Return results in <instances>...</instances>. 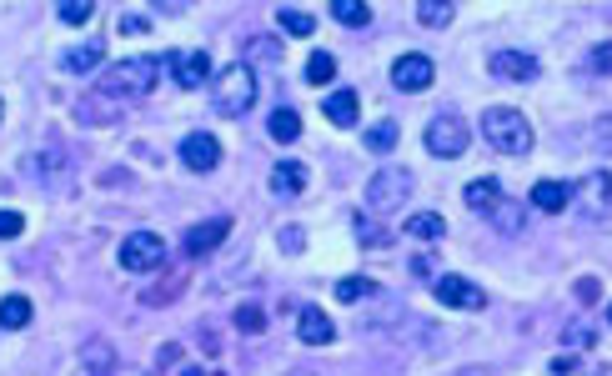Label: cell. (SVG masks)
<instances>
[{
	"instance_id": "1",
	"label": "cell",
	"mask_w": 612,
	"mask_h": 376,
	"mask_svg": "<svg viewBox=\"0 0 612 376\" xmlns=\"http://www.w3.org/2000/svg\"><path fill=\"white\" fill-rule=\"evenodd\" d=\"M156 81H161V56H126V61L106 66V76H101L96 96H101V101H111V106H126V101L151 96V91H156Z\"/></svg>"
},
{
	"instance_id": "2",
	"label": "cell",
	"mask_w": 612,
	"mask_h": 376,
	"mask_svg": "<svg viewBox=\"0 0 612 376\" xmlns=\"http://www.w3.org/2000/svg\"><path fill=\"white\" fill-rule=\"evenodd\" d=\"M482 136L502 156H527L532 151V121L517 106H487L482 111Z\"/></svg>"
},
{
	"instance_id": "3",
	"label": "cell",
	"mask_w": 612,
	"mask_h": 376,
	"mask_svg": "<svg viewBox=\"0 0 612 376\" xmlns=\"http://www.w3.org/2000/svg\"><path fill=\"white\" fill-rule=\"evenodd\" d=\"M211 91H216V111H221V116H246V111L256 106V96H261L256 71H251L246 61L226 66V71L211 81Z\"/></svg>"
},
{
	"instance_id": "4",
	"label": "cell",
	"mask_w": 612,
	"mask_h": 376,
	"mask_svg": "<svg viewBox=\"0 0 612 376\" xmlns=\"http://www.w3.org/2000/svg\"><path fill=\"white\" fill-rule=\"evenodd\" d=\"M121 266H126L131 276H156V271L166 266V241H161L156 231H131V236L121 241Z\"/></svg>"
},
{
	"instance_id": "5",
	"label": "cell",
	"mask_w": 612,
	"mask_h": 376,
	"mask_svg": "<svg viewBox=\"0 0 612 376\" xmlns=\"http://www.w3.org/2000/svg\"><path fill=\"white\" fill-rule=\"evenodd\" d=\"M412 171H402V166H392V171H382V176H372L367 181V206L372 211H382V216H392V211H402L407 206V196H412Z\"/></svg>"
},
{
	"instance_id": "6",
	"label": "cell",
	"mask_w": 612,
	"mask_h": 376,
	"mask_svg": "<svg viewBox=\"0 0 612 376\" xmlns=\"http://www.w3.org/2000/svg\"><path fill=\"white\" fill-rule=\"evenodd\" d=\"M422 141H427V151H432L437 161H457V156L467 151V121H457V116H432Z\"/></svg>"
},
{
	"instance_id": "7",
	"label": "cell",
	"mask_w": 612,
	"mask_h": 376,
	"mask_svg": "<svg viewBox=\"0 0 612 376\" xmlns=\"http://www.w3.org/2000/svg\"><path fill=\"white\" fill-rule=\"evenodd\" d=\"M166 66H171V81H176L181 91H196V86L211 81V56H206V51H171Z\"/></svg>"
},
{
	"instance_id": "8",
	"label": "cell",
	"mask_w": 612,
	"mask_h": 376,
	"mask_svg": "<svg viewBox=\"0 0 612 376\" xmlns=\"http://www.w3.org/2000/svg\"><path fill=\"white\" fill-rule=\"evenodd\" d=\"M181 166L196 171V176L216 171V166H221V141H216L211 131H191V136L181 141Z\"/></svg>"
},
{
	"instance_id": "9",
	"label": "cell",
	"mask_w": 612,
	"mask_h": 376,
	"mask_svg": "<svg viewBox=\"0 0 612 376\" xmlns=\"http://www.w3.org/2000/svg\"><path fill=\"white\" fill-rule=\"evenodd\" d=\"M231 236V216H211V221H196V226H186V236H181V251L186 256H211L221 241Z\"/></svg>"
},
{
	"instance_id": "10",
	"label": "cell",
	"mask_w": 612,
	"mask_h": 376,
	"mask_svg": "<svg viewBox=\"0 0 612 376\" xmlns=\"http://www.w3.org/2000/svg\"><path fill=\"white\" fill-rule=\"evenodd\" d=\"M437 301L452 306V311H482L487 306V291L472 286L467 276H437Z\"/></svg>"
},
{
	"instance_id": "11",
	"label": "cell",
	"mask_w": 612,
	"mask_h": 376,
	"mask_svg": "<svg viewBox=\"0 0 612 376\" xmlns=\"http://www.w3.org/2000/svg\"><path fill=\"white\" fill-rule=\"evenodd\" d=\"M432 81H437L432 56H397V61H392V86H397V91H427Z\"/></svg>"
},
{
	"instance_id": "12",
	"label": "cell",
	"mask_w": 612,
	"mask_h": 376,
	"mask_svg": "<svg viewBox=\"0 0 612 376\" xmlns=\"http://www.w3.org/2000/svg\"><path fill=\"white\" fill-rule=\"evenodd\" d=\"M487 71L497 81H537V56H527V51H497L487 61Z\"/></svg>"
},
{
	"instance_id": "13",
	"label": "cell",
	"mask_w": 612,
	"mask_h": 376,
	"mask_svg": "<svg viewBox=\"0 0 612 376\" xmlns=\"http://www.w3.org/2000/svg\"><path fill=\"white\" fill-rule=\"evenodd\" d=\"M296 331H301L306 346H332V341H337V326H332V316H327L322 306H301Z\"/></svg>"
},
{
	"instance_id": "14",
	"label": "cell",
	"mask_w": 612,
	"mask_h": 376,
	"mask_svg": "<svg viewBox=\"0 0 612 376\" xmlns=\"http://www.w3.org/2000/svg\"><path fill=\"white\" fill-rule=\"evenodd\" d=\"M462 201H467V211H477V216H492V211H497L507 196H502V181H497V176H477V181H467Z\"/></svg>"
},
{
	"instance_id": "15",
	"label": "cell",
	"mask_w": 612,
	"mask_h": 376,
	"mask_svg": "<svg viewBox=\"0 0 612 376\" xmlns=\"http://www.w3.org/2000/svg\"><path fill=\"white\" fill-rule=\"evenodd\" d=\"M322 111H327V121L342 126V131H352V126L362 121V101H357V91H332V96L322 101Z\"/></svg>"
},
{
	"instance_id": "16",
	"label": "cell",
	"mask_w": 612,
	"mask_h": 376,
	"mask_svg": "<svg viewBox=\"0 0 612 376\" xmlns=\"http://www.w3.org/2000/svg\"><path fill=\"white\" fill-rule=\"evenodd\" d=\"M582 206H587L592 221L607 216V206H612V176H607V171H592V176L582 181Z\"/></svg>"
},
{
	"instance_id": "17",
	"label": "cell",
	"mask_w": 612,
	"mask_h": 376,
	"mask_svg": "<svg viewBox=\"0 0 612 376\" xmlns=\"http://www.w3.org/2000/svg\"><path fill=\"white\" fill-rule=\"evenodd\" d=\"M81 366H86L91 376H111V371H116V346H111L106 336H86V341H81Z\"/></svg>"
},
{
	"instance_id": "18",
	"label": "cell",
	"mask_w": 612,
	"mask_h": 376,
	"mask_svg": "<svg viewBox=\"0 0 612 376\" xmlns=\"http://www.w3.org/2000/svg\"><path fill=\"white\" fill-rule=\"evenodd\" d=\"M306 176H312V171H306L301 161H276L271 166V191L276 196H301L306 191Z\"/></svg>"
},
{
	"instance_id": "19",
	"label": "cell",
	"mask_w": 612,
	"mask_h": 376,
	"mask_svg": "<svg viewBox=\"0 0 612 376\" xmlns=\"http://www.w3.org/2000/svg\"><path fill=\"white\" fill-rule=\"evenodd\" d=\"M567 201H572V186H567V181H537V186H532V206L547 211V216L567 211Z\"/></svg>"
},
{
	"instance_id": "20",
	"label": "cell",
	"mask_w": 612,
	"mask_h": 376,
	"mask_svg": "<svg viewBox=\"0 0 612 376\" xmlns=\"http://www.w3.org/2000/svg\"><path fill=\"white\" fill-rule=\"evenodd\" d=\"M31 316H36L31 296H6V301H0V331H26Z\"/></svg>"
},
{
	"instance_id": "21",
	"label": "cell",
	"mask_w": 612,
	"mask_h": 376,
	"mask_svg": "<svg viewBox=\"0 0 612 376\" xmlns=\"http://www.w3.org/2000/svg\"><path fill=\"white\" fill-rule=\"evenodd\" d=\"M101 56H106V41H86V46H76V51H66V56H61V71H71V76L96 71V66H101Z\"/></svg>"
},
{
	"instance_id": "22",
	"label": "cell",
	"mask_w": 612,
	"mask_h": 376,
	"mask_svg": "<svg viewBox=\"0 0 612 376\" xmlns=\"http://www.w3.org/2000/svg\"><path fill=\"white\" fill-rule=\"evenodd\" d=\"M372 296H382V286L372 276H342L337 281V301L342 306H357V301H372Z\"/></svg>"
},
{
	"instance_id": "23",
	"label": "cell",
	"mask_w": 612,
	"mask_h": 376,
	"mask_svg": "<svg viewBox=\"0 0 612 376\" xmlns=\"http://www.w3.org/2000/svg\"><path fill=\"white\" fill-rule=\"evenodd\" d=\"M266 131H271V141H281V146H291V141H301V116H296L291 106H281V111H271V121H266Z\"/></svg>"
},
{
	"instance_id": "24",
	"label": "cell",
	"mask_w": 612,
	"mask_h": 376,
	"mask_svg": "<svg viewBox=\"0 0 612 376\" xmlns=\"http://www.w3.org/2000/svg\"><path fill=\"white\" fill-rule=\"evenodd\" d=\"M412 241H442L447 236V221L437 216V211H422V216H407V226H402Z\"/></svg>"
},
{
	"instance_id": "25",
	"label": "cell",
	"mask_w": 612,
	"mask_h": 376,
	"mask_svg": "<svg viewBox=\"0 0 612 376\" xmlns=\"http://www.w3.org/2000/svg\"><path fill=\"white\" fill-rule=\"evenodd\" d=\"M276 21H281V31H286V36H301V41L317 31V16H312V11H301V6H281V11H276Z\"/></svg>"
},
{
	"instance_id": "26",
	"label": "cell",
	"mask_w": 612,
	"mask_h": 376,
	"mask_svg": "<svg viewBox=\"0 0 612 376\" xmlns=\"http://www.w3.org/2000/svg\"><path fill=\"white\" fill-rule=\"evenodd\" d=\"M332 16H337L342 26L362 31V26L372 21V6H367V0H332Z\"/></svg>"
},
{
	"instance_id": "27",
	"label": "cell",
	"mask_w": 612,
	"mask_h": 376,
	"mask_svg": "<svg viewBox=\"0 0 612 376\" xmlns=\"http://www.w3.org/2000/svg\"><path fill=\"white\" fill-rule=\"evenodd\" d=\"M452 16H457L452 0H422V6H417V21H422V26H432V31H442Z\"/></svg>"
},
{
	"instance_id": "28",
	"label": "cell",
	"mask_w": 612,
	"mask_h": 376,
	"mask_svg": "<svg viewBox=\"0 0 612 376\" xmlns=\"http://www.w3.org/2000/svg\"><path fill=\"white\" fill-rule=\"evenodd\" d=\"M332 76H337V56L332 51H317L312 61H306V81L312 86H332Z\"/></svg>"
},
{
	"instance_id": "29",
	"label": "cell",
	"mask_w": 612,
	"mask_h": 376,
	"mask_svg": "<svg viewBox=\"0 0 612 376\" xmlns=\"http://www.w3.org/2000/svg\"><path fill=\"white\" fill-rule=\"evenodd\" d=\"M56 16H61L66 26H86V21L96 16V6H91V0H61V6H56Z\"/></svg>"
},
{
	"instance_id": "30",
	"label": "cell",
	"mask_w": 612,
	"mask_h": 376,
	"mask_svg": "<svg viewBox=\"0 0 612 376\" xmlns=\"http://www.w3.org/2000/svg\"><path fill=\"white\" fill-rule=\"evenodd\" d=\"M51 166H66V151H61V146H51V151H36V156H26V161H21V171H26V176H36V171H51Z\"/></svg>"
},
{
	"instance_id": "31",
	"label": "cell",
	"mask_w": 612,
	"mask_h": 376,
	"mask_svg": "<svg viewBox=\"0 0 612 376\" xmlns=\"http://www.w3.org/2000/svg\"><path fill=\"white\" fill-rule=\"evenodd\" d=\"M367 146H372L377 156H382V151H392V146H397V121H377V126L367 131Z\"/></svg>"
},
{
	"instance_id": "32",
	"label": "cell",
	"mask_w": 612,
	"mask_h": 376,
	"mask_svg": "<svg viewBox=\"0 0 612 376\" xmlns=\"http://www.w3.org/2000/svg\"><path fill=\"white\" fill-rule=\"evenodd\" d=\"M352 226H357V236H362V246H387V231H377L367 211H352Z\"/></svg>"
},
{
	"instance_id": "33",
	"label": "cell",
	"mask_w": 612,
	"mask_h": 376,
	"mask_svg": "<svg viewBox=\"0 0 612 376\" xmlns=\"http://www.w3.org/2000/svg\"><path fill=\"white\" fill-rule=\"evenodd\" d=\"M492 226H497V231H522V206L502 201V206L492 211Z\"/></svg>"
},
{
	"instance_id": "34",
	"label": "cell",
	"mask_w": 612,
	"mask_h": 376,
	"mask_svg": "<svg viewBox=\"0 0 612 376\" xmlns=\"http://www.w3.org/2000/svg\"><path fill=\"white\" fill-rule=\"evenodd\" d=\"M21 231H26V216L6 206V211H0V241H16Z\"/></svg>"
},
{
	"instance_id": "35",
	"label": "cell",
	"mask_w": 612,
	"mask_h": 376,
	"mask_svg": "<svg viewBox=\"0 0 612 376\" xmlns=\"http://www.w3.org/2000/svg\"><path fill=\"white\" fill-rule=\"evenodd\" d=\"M572 296H577L582 306H597V301H602V281H597V276H582V281L572 286Z\"/></svg>"
},
{
	"instance_id": "36",
	"label": "cell",
	"mask_w": 612,
	"mask_h": 376,
	"mask_svg": "<svg viewBox=\"0 0 612 376\" xmlns=\"http://www.w3.org/2000/svg\"><path fill=\"white\" fill-rule=\"evenodd\" d=\"M236 326L241 331H266V311L261 306H236Z\"/></svg>"
},
{
	"instance_id": "37",
	"label": "cell",
	"mask_w": 612,
	"mask_h": 376,
	"mask_svg": "<svg viewBox=\"0 0 612 376\" xmlns=\"http://www.w3.org/2000/svg\"><path fill=\"white\" fill-rule=\"evenodd\" d=\"M562 341H567V346H597V331H592V326H582V321H572Z\"/></svg>"
},
{
	"instance_id": "38",
	"label": "cell",
	"mask_w": 612,
	"mask_h": 376,
	"mask_svg": "<svg viewBox=\"0 0 612 376\" xmlns=\"http://www.w3.org/2000/svg\"><path fill=\"white\" fill-rule=\"evenodd\" d=\"M587 71H597V76H607V71H612V41H602V46L587 56Z\"/></svg>"
},
{
	"instance_id": "39",
	"label": "cell",
	"mask_w": 612,
	"mask_h": 376,
	"mask_svg": "<svg viewBox=\"0 0 612 376\" xmlns=\"http://www.w3.org/2000/svg\"><path fill=\"white\" fill-rule=\"evenodd\" d=\"M251 56H266V61H276V56H281V46H276V41H251Z\"/></svg>"
},
{
	"instance_id": "40",
	"label": "cell",
	"mask_w": 612,
	"mask_h": 376,
	"mask_svg": "<svg viewBox=\"0 0 612 376\" xmlns=\"http://www.w3.org/2000/svg\"><path fill=\"white\" fill-rule=\"evenodd\" d=\"M121 31H126V36H141V31H146V21H141V16H126V21H121Z\"/></svg>"
},
{
	"instance_id": "41",
	"label": "cell",
	"mask_w": 612,
	"mask_h": 376,
	"mask_svg": "<svg viewBox=\"0 0 612 376\" xmlns=\"http://www.w3.org/2000/svg\"><path fill=\"white\" fill-rule=\"evenodd\" d=\"M176 376H206V371H201V366H181Z\"/></svg>"
},
{
	"instance_id": "42",
	"label": "cell",
	"mask_w": 612,
	"mask_h": 376,
	"mask_svg": "<svg viewBox=\"0 0 612 376\" xmlns=\"http://www.w3.org/2000/svg\"><path fill=\"white\" fill-rule=\"evenodd\" d=\"M457 376H492V371H482V366H472V371H457Z\"/></svg>"
},
{
	"instance_id": "43",
	"label": "cell",
	"mask_w": 612,
	"mask_h": 376,
	"mask_svg": "<svg viewBox=\"0 0 612 376\" xmlns=\"http://www.w3.org/2000/svg\"><path fill=\"white\" fill-rule=\"evenodd\" d=\"M286 376H322V371H286Z\"/></svg>"
},
{
	"instance_id": "44",
	"label": "cell",
	"mask_w": 612,
	"mask_h": 376,
	"mask_svg": "<svg viewBox=\"0 0 612 376\" xmlns=\"http://www.w3.org/2000/svg\"><path fill=\"white\" fill-rule=\"evenodd\" d=\"M0 121H6V101H0Z\"/></svg>"
},
{
	"instance_id": "45",
	"label": "cell",
	"mask_w": 612,
	"mask_h": 376,
	"mask_svg": "<svg viewBox=\"0 0 612 376\" xmlns=\"http://www.w3.org/2000/svg\"><path fill=\"white\" fill-rule=\"evenodd\" d=\"M607 321H612V306H607Z\"/></svg>"
}]
</instances>
